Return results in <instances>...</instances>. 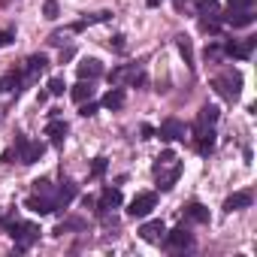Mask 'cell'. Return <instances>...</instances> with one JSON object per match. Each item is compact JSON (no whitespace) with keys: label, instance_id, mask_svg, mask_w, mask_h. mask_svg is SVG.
<instances>
[{"label":"cell","instance_id":"1","mask_svg":"<svg viewBox=\"0 0 257 257\" xmlns=\"http://www.w3.org/2000/svg\"><path fill=\"white\" fill-rule=\"evenodd\" d=\"M212 88H215L218 97H224L230 103L239 100V94H242V76H239V70H224L221 76L212 79Z\"/></svg>","mask_w":257,"mask_h":257},{"label":"cell","instance_id":"2","mask_svg":"<svg viewBox=\"0 0 257 257\" xmlns=\"http://www.w3.org/2000/svg\"><path fill=\"white\" fill-rule=\"evenodd\" d=\"M7 230L16 239V251H25L34 239H40V227L31 221H13V224H7Z\"/></svg>","mask_w":257,"mask_h":257},{"label":"cell","instance_id":"3","mask_svg":"<svg viewBox=\"0 0 257 257\" xmlns=\"http://www.w3.org/2000/svg\"><path fill=\"white\" fill-rule=\"evenodd\" d=\"M43 152H46V146L43 143H31L28 137H16V155H19V161L25 164V167H31V164H37L40 158H43Z\"/></svg>","mask_w":257,"mask_h":257},{"label":"cell","instance_id":"4","mask_svg":"<svg viewBox=\"0 0 257 257\" xmlns=\"http://www.w3.org/2000/svg\"><path fill=\"white\" fill-rule=\"evenodd\" d=\"M140 236H143V242H149V245H161L164 242V236H167V224L158 218V221H146L143 227H140Z\"/></svg>","mask_w":257,"mask_h":257},{"label":"cell","instance_id":"5","mask_svg":"<svg viewBox=\"0 0 257 257\" xmlns=\"http://www.w3.org/2000/svg\"><path fill=\"white\" fill-rule=\"evenodd\" d=\"M76 185L70 182V179H64L61 185H58V191H52V200H55V212H61V209H67L70 203H73V197H76Z\"/></svg>","mask_w":257,"mask_h":257},{"label":"cell","instance_id":"6","mask_svg":"<svg viewBox=\"0 0 257 257\" xmlns=\"http://www.w3.org/2000/svg\"><path fill=\"white\" fill-rule=\"evenodd\" d=\"M155 206H158V197H155V194H140V197H134L127 215H131V218H146Z\"/></svg>","mask_w":257,"mask_h":257},{"label":"cell","instance_id":"7","mask_svg":"<svg viewBox=\"0 0 257 257\" xmlns=\"http://www.w3.org/2000/svg\"><path fill=\"white\" fill-rule=\"evenodd\" d=\"M118 206H121V191L118 188H103L100 200L94 203V212L97 215H106L109 209H118Z\"/></svg>","mask_w":257,"mask_h":257},{"label":"cell","instance_id":"8","mask_svg":"<svg viewBox=\"0 0 257 257\" xmlns=\"http://www.w3.org/2000/svg\"><path fill=\"white\" fill-rule=\"evenodd\" d=\"M155 176H158V188H161V191H173L176 182H179V176H182V161H176V164L167 167V170H158Z\"/></svg>","mask_w":257,"mask_h":257},{"label":"cell","instance_id":"9","mask_svg":"<svg viewBox=\"0 0 257 257\" xmlns=\"http://www.w3.org/2000/svg\"><path fill=\"white\" fill-rule=\"evenodd\" d=\"M164 242H167L173 251H179V248H191V245H194V236H191V230L182 224V227H176L173 233H167V236H164Z\"/></svg>","mask_w":257,"mask_h":257},{"label":"cell","instance_id":"10","mask_svg":"<svg viewBox=\"0 0 257 257\" xmlns=\"http://www.w3.org/2000/svg\"><path fill=\"white\" fill-rule=\"evenodd\" d=\"M124 79H131L134 85H143V82H146V79H143V73L137 70V64H131V67H118V70H112V73H109V82H112V85H121Z\"/></svg>","mask_w":257,"mask_h":257},{"label":"cell","instance_id":"11","mask_svg":"<svg viewBox=\"0 0 257 257\" xmlns=\"http://www.w3.org/2000/svg\"><path fill=\"white\" fill-rule=\"evenodd\" d=\"M158 137H161V140H167V143H173V140H185V124H182L179 118H167V121L161 124Z\"/></svg>","mask_w":257,"mask_h":257},{"label":"cell","instance_id":"12","mask_svg":"<svg viewBox=\"0 0 257 257\" xmlns=\"http://www.w3.org/2000/svg\"><path fill=\"white\" fill-rule=\"evenodd\" d=\"M25 206H28L31 212H37V215H52V212H55V200L46 197V194H34V197H28Z\"/></svg>","mask_w":257,"mask_h":257},{"label":"cell","instance_id":"13","mask_svg":"<svg viewBox=\"0 0 257 257\" xmlns=\"http://www.w3.org/2000/svg\"><path fill=\"white\" fill-rule=\"evenodd\" d=\"M215 121H218V109H215V106H203L200 115H197V121H194V137H197L200 131H206V127H212Z\"/></svg>","mask_w":257,"mask_h":257},{"label":"cell","instance_id":"14","mask_svg":"<svg viewBox=\"0 0 257 257\" xmlns=\"http://www.w3.org/2000/svg\"><path fill=\"white\" fill-rule=\"evenodd\" d=\"M46 134L52 137V143H55V146H64V140H67V121H61V115H58V118H52V121L46 124Z\"/></svg>","mask_w":257,"mask_h":257},{"label":"cell","instance_id":"15","mask_svg":"<svg viewBox=\"0 0 257 257\" xmlns=\"http://www.w3.org/2000/svg\"><path fill=\"white\" fill-rule=\"evenodd\" d=\"M221 22L230 25V28H248V25H254V13L251 10H245V13H224Z\"/></svg>","mask_w":257,"mask_h":257},{"label":"cell","instance_id":"16","mask_svg":"<svg viewBox=\"0 0 257 257\" xmlns=\"http://www.w3.org/2000/svg\"><path fill=\"white\" fill-rule=\"evenodd\" d=\"M254 46H257V40H245L242 46H236V43H224V52H227L230 58H242V61H248L251 52H254Z\"/></svg>","mask_w":257,"mask_h":257},{"label":"cell","instance_id":"17","mask_svg":"<svg viewBox=\"0 0 257 257\" xmlns=\"http://www.w3.org/2000/svg\"><path fill=\"white\" fill-rule=\"evenodd\" d=\"M103 76V64L97 61V58H85L82 64H79V79H100Z\"/></svg>","mask_w":257,"mask_h":257},{"label":"cell","instance_id":"18","mask_svg":"<svg viewBox=\"0 0 257 257\" xmlns=\"http://www.w3.org/2000/svg\"><path fill=\"white\" fill-rule=\"evenodd\" d=\"M251 206V194L248 191H236L224 200V212H236V209H248Z\"/></svg>","mask_w":257,"mask_h":257},{"label":"cell","instance_id":"19","mask_svg":"<svg viewBox=\"0 0 257 257\" xmlns=\"http://www.w3.org/2000/svg\"><path fill=\"white\" fill-rule=\"evenodd\" d=\"M194 140H197V152H200V155H212V152H215V131H212V127L200 131Z\"/></svg>","mask_w":257,"mask_h":257},{"label":"cell","instance_id":"20","mask_svg":"<svg viewBox=\"0 0 257 257\" xmlns=\"http://www.w3.org/2000/svg\"><path fill=\"white\" fill-rule=\"evenodd\" d=\"M46 67H49V58L46 55H31L28 58V67H25V76L28 79H37L40 73H46Z\"/></svg>","mask_w":257,"mask_h":257},{"label":"cell","instance_id":"21","mask_svg":"<svg viewBox=\"0 0 257 257\" xmlns=\"http://www.w3.org/2000/svg\"><path fill=\"white\" fill-rule=\"evenodd\" d=\"M70 97H73L76 103H85V100H91V97H94V88H91V82H88V79H79V85L70 91Z\"/></svg>","mask_w":257,"mask_h":257},{"label":"cell","instance_id":"22","mask_svg":"<svg viewBox=\"0 0 257 257\" xmlns=\"http://www.w3.org/2000/svg\"><path fill=\"white\" fill-rule=\"evenodd\" d=\"M185 212H188V218H194L197 224H209V209H206L203 203H197V200H194V203H188V206H185Z\"/></svg>","mask_w":257,"mask_h":257},{"label":"cell","instance_id":"23","mask_svg":"<svg viewBox=\"0 0 257 257\" xmlns=\"http://www.w3.org/2000/svg\"><path fill=\"white\" fill-rule=\"evenodd\" d=\"M124 100H127V97H124V88H109V94L103 97V106H106V109H121Z\"/></svg>","mask_w":257,"mask_h":257},{"label":"cell","instance_id":"24","mask_svg":"<svg viewBox=\"0 0 257 257\" xmlns=\"http://www.w3.org/2000/svg\"><path fill=\"white\" fill-rule=\"evenodd\" d=\"M176 46H179V52H182V58H185V64H188V70H194L197 64H194V49H191V40H188V37H176Z\"/></svg>","mask_w":257,"mask_h":257},{"label":"cell","instance_id":"25","mask_svg":"<svg viewBox=\"0 0 257 257\" xmlns=\"http://www.w3.org/2000/svg\"><path fill=\"white\" fill-rule=\"evenodd\" d=\"M176 161H179V158H176V155H173L170 149H167V152H161V158L155 161V173H158V170H167V167H173Z\"/></svg>","mask_w":257,"mask_h":257},{"label":"cell","instance_id":"26","mask_svg":"<svg viewBox=\"0 0 257 257\" xmlns=\"http://www.w3.org/2000/svg\"><path fill=\"white\" fill-rule=\"evenodd\" d=\"M254 7V0H230L227 4V13H245V10H251Z\"/></svg>","mask_w":257,"mask_h":257},{"label":"cell","instance_id":"27","mask_svg":"<svg viewBox=\"0 0 257 257\" xmlns=\"http://www.w3.org/2000/svg\"><path fill=\"white\" fill-rule=\"evenodd\" d=\"M52 191H55V188H52L49 179H37V182H34V194H46V197H52Z\"/></svg>","mask_w":257,"mask_h":257},{"label":"cell","instance_id":"28","mask_svg":"<svg viewBox=\"0 0 257 257\" xmlns=\"http://www.w3.org/2000/svg\"><path fill=\"white\" fill-rule=\"evenodd\" d=\"M79 227H85V221H79V218H70V221H67V224H61L55 233H58V236H64L67 230H79Z\"/></svg>","mask_w":257,"mask_h":257},{"label":"cell","instance_id":"29","mask_svg":"<svg viewBox=\"0 0 257 257\" xmlns=\"http://www.w3.org/2000/svg\"><path fill=\"white\" fill-rule=\"evenodd\" d=\"M43 13H46V19H49V22H55V19H58V13H61V10H58V0H46Z\"/></svg>","mask_w":257,"mask_h":257},{"label":"cell","instance_id":"30","mask_svg":"<svg viewBox=\"0 0 257 257\" xmlns=\"http://www.w3.org/2000/svg\"><path fill=\"white\" fill-rule=\"evenodd\" d=\"M64 88H67V85H64V79H61V76H55V79L49 82V94H55V97H61V94H64Z\"/></svg>","mask_w":257,"mask_h":257},{"label":"cell","instance_id":"31","mask_svg":"<svg viewBox=\"0 0 257 257\" xmlns=\"http://www.w3.org/2000/svg\"><path fill=\"white\" fill-rule=\"evenodd\" d=\"M106 173V158H94V167H91V179H100Z\"/></svg>","mask_w":257,"mask_h":257},{"label":"cell","instance_id":"32","mask_svg":"<svg viewBox=\"0 0 257 257\" xmlns=\"http://www.w3.org/2000/svg\"><path fill=\"white\" fill-rule=\"evenodd\" d=\"M97 112V103H91V100H85V103H79V115H85V118H91Z\"/></svg>","mask_w":257,"mask_h":257},{"label":"cell","instance_id":"33","mask_svg":"<svg viewBox=\"0 0 257 257\" xmlns=\"http://www.w3.org/2000/svg\"><path fill=\"white\" fill-rule=\"evenodd\" d=\"M13 43V31H0V46H10Z\"/></svg>","mask_w":257,"mask_h":257},{"label":"cell","instance_id":"34","mask_svg":"<svg viewBox=\"0 0 257 257\" xmlns=\"http://www.w3.org/2000/svg\"><path fill=\"white\" fill-rule=\"evenodd\" d=\"M112 46H115V52H124V37H121V34L112 37Z\"/></svg>","mask_w":257,"mask_h":257},{"label":"cell","instance_id":"35","mask_svg":"<svg viewBox=\"0 0 257 257\" xmlns=\"http://www.w3.org/2000/svg\"><path fill=\"white\" fill-rule=\"evenodd\" d=\"M218 55H221V49H218V46H209V49H206V58H218Z\"/></svg>","mask_w":257,"mask_h":257},{"label":"cell","instance_id":"36","mask_svg":"<svg viewBox=\"0 0 257 257\" xmlns=\"http://www.w3.org/2000/svg\"><path fill=\"white\" fill-rule=\"evenodd\" d=\"M152 137H155V131H152L149 124H143V140H152Z\"/></svg>","mask_w":257,"mask_h":257},{"label":"cell","instance_id":"37","mask_svg":"<svg viewBox=\"0 0 257 257\" xmlns=\"http://www.w3.org/2000/svg\"><path fill=\"white\" fill-rule=\"evenodd\" d=\"M70 58H73V49H64V52H61V64H64V61H70Z\"/></svg>","mask_w":257,"mask_h":257},{"label":"cell","instance_id":"38","mask_svg":"<svg viewBox=\"0 0 257 257\" xmlns=\"http://www.w3.org/2000/svg\"><path fill=\"white\" fill-rule=\"evenodd\" d=\"M146 4H149V7H158V4H161V0H146Z\"/></svg>","mask_w":257,"mask_h":257},{"label":"cell","instance_id":"39","mask_svg":"<svg viewBox=\"0 0 257 257\" xmlns=\"http://www.w3.org/2000/svg\"><path fill=\"white\" fill-rule=\"evenodd\" d=\"M0 91H4V79H0Z\"/></svg>","mask_w":257,"mask_h":257}]
</instances>
